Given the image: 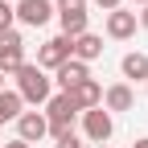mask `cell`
Segmentation results:
<instances>
[{
  "mask_svg": "<svg viewBox=\"0 0 148 148\" xmlns=\"http://www.w3.org/2000/svg\"><path fill=\"white\" fill-rule=\"evenodd\" d=\"M66 95L74 99V107H78V111H90V107H103V86H99L95 78H86V82H78L74 90H66Z\"/></svg>",
  "mask_w": 148,
  "mask_h": 148,
  "instance_id": "obj_10",
  "label": "cell"
},
{
  "mask_svg": "<svg viewBox=\"0 0 148 148\" xmlns=\"http://www.w3.org/2000/svg\"><path fill=\"white\" fill-rule=\"evenodd\" d=\"M0 90H4V74H0Z\"/></svg>",
  "mask_w": 148,
  "mask_h": 148,
  "instance_id": "obj_22",
  "label": "cell"
},
{
  "mask_svg": "<svg viewBox=\"0 0 148 148\" xmlns=\"http://www.w3.org/2000/svg\"><path fill=\"white\" fill-rule=\"evenodd\" d=\"M140 25H144V29H148V4H144V12H140Z\"/></svg>",
  "mask_w": 148,
  "mask_h": 148,
  "instance_id": "obj_20",
  "label": "cell"
},
{
  "mask_svg": "<svg viewBox=\"0 0 148 148\" xmlns=\"http://www.w3.org/2000/svg\"><path fill=\"white\" fill-rule=\"evenodd\" d=\"M70 58H74V62H82V66H86V62H95V58H103V37H99V33H90V29L78 33V37L70 41Z\"/></svg>",
  "mask_w": 148,
  "mask_h": 148,
  "instance_id": "obj_8",
  "label": "cell"
},
{
  "mask_svg": "<svg viewBox=\"0 0 148 148\" xmlns=\"http://www.w3.org/2000/svg\"><path fill=\"white\" fill-rule=\"evenodd\" d=\"M62 62H70V37H49V41L37 49V70H58Z\"/></svg>",
  "mask_w": 148,
  "mask_h": 148,
  "instance_id": "obj_6",
  "label": "cell"
},
{
  "mask_svg": "<svg viewBox=\"0 0 148 148\" xmlns=\"http://www.w3.org/2000/svg\"><path fill=\"white\" fill-rule=\"evenodd\" d=\"M0 148H29L25 140H12V144H0Z\"/></svg>",
  "mask_w": 148,
  "mask_h": 148,
  "instance_id": "obj_19",
  "label": "cell"
},
{
  "mask_svg": "<svg viewBox=\"0 0 148 148\" xmlns=\"http://www.w3.org/2000/svg\"><path fill=\"white\" fill-rule=\"evenodd\" d=\"M95 4H99V8H107V12H115V8H119V0H95Z\"/></svg>",
  "mask_w": 148,
  "mask_h": 148,
  "instance_id": "obj_18",
  "label": "cell"
},
{
  "mask_svg": "<svg viewBox=\"0 0 148 148\" xmlns=\"http://www.w3.org/2000/svg\"><path fill=\"white\" fill-rule=\"evenodd\" d=\"M86 78H90L86 66H82V62H74V58H70V62H62L58 70H53V82L62 86V95H66V90H74L78 82H86Z\"/></svg>",
  "mask_w": 148,
  "mask_h": 148,
  "instance_id": "obj_11",
  "label": "cell"
},
{
  "mask_svg": "<svg viewBox=\"0 0 148 148\" xmlns=\"http://www.w3.org/2000/svg\"><path fill=\"white\" fill-rule=\"evenodd\" d=\"M49 90H53V82L33 62H25L16 70V95H21V103H49Z\"/></svg>",
  "mask_w": 148,
  "mask_h": 148,
  "instance_id": "obj_1",
  "label": "cell"
},
{
  "mask_svg": "<svg viewBox=\"0 0 148 148\" xmlns=\"http://www.w3.org/2000/svg\"><path fill=\"white\" fill-rule=\"evenodd\" d=\"M12 21H16L12 4H8V0H0V33H8V29H12Z\"/></svg>",
  "mask_w": 148,
  "mask_h": 148,
  "instance_id": "obj_16",
  "label": "cell"
},
{
  "mask_svg": "<svg viewBox=\"0 0 148 148\" xmlns=\"http://www.w3.org/2000/svg\"><path fill=\"white\" fill-rule=\"evenodd\" d=\"M53 12L62 21V37H78L86 33V0H53Z\"/></svg>",
  "mask_w": 148,
  "mask_h": 148,
  "instance_id": "obj_3",
  "label": "cell"
},
{
  "mask_svg": "<svg viewBox=\"0 0 148 148\" xmlns=\"http://www.w3.org/2000/svg\"><path fill=\"white\" fill-rule=\"evenodd\" d=\"M136 4H148V0H136Z\"/></svg>",
  "mask_w": 148,
  "mask_h": 148,
  "instance_id": "obj_23",
  "label": "cell"
},
{
  "mask_svg": "<svg viewBox=\"0 0 148 148\" xmlns=\"http://www.w3.org/2000/svg\"><path fill=\"white\" fill-rule=\"evenodd\" d=\"M25 66V37L8 29V33H0V74H16Z\"/></svg>",
  "mask_w": 148,
  "mask_h": 148,
  "instance_id": "obj_4",
  "label": "cell"
},
{
  "mask_svg": "<svg viewBox=\"0 0 148 148\" xmlns=\"http://www.w3.org/2000/svg\"><path fill=\"white\" fill-rule=\"evenodd\" d=\"M119 70H123V78H132V82H144V78H148V53H140V49L123 53Z\"/></svg>",
  "mask_w": 148,
  "mask_h": 148,
  "instance_id": "obj_14",
  "label": "cell"
},
{
  "mask_svg": "<svg viewBox=\"0 0 148 148\" xmlns=\"http://www.w3.org/2000/svg\"><path fill=\"white\" fill-rule=\"evenodd\" d=\"M82 132H86V140H90V144H107V140H111V132H115V119H111V111H103V107L82 111Z\"/></svg>",
  "mask_w": 148,
  "mask_h": 148,
  "instance_id": "obj_5",
  "label": "cell"
},
{
  "mask_svg": "<svg viewBox=\"0 0 148 148\" xmlns=\"http://www.w3.org/2000/svg\"><path fill=\"white\" fill-rule=\"evenodd\" d=\"M132 148H148V136H140V140H136V144H132Z\"/></svg>",
  "mask_w": 148,
  "mask_h": 148,
  "instance_id": "obj_21",
  "label": "cell"
},
{
  "mask_svg": "<svg viewBox=\"0 0 148 148\" xmlns=\"http://www.w3.org/2000/svg\"><path fill=\"white\" fill-rule=\"evenodd\" d=\"M21 95H16V90H0V123H8V119H16L21 115Z\"/></svg>",
  "mask_w": 148,
  "mask_h": 148,
  "instance_id": "obj_15",
  "label": "cell"
},
{
  "mask_svg": "<svg viewBox=\"0 0 148 148\" xmlns=\"http://www.w3.org/2000/svg\"><path fill=\"white\" fill-rule=\"evenodd\" d=\"M103 111H132V103H136V95H132V86L127 82H115V86H107L103 90Z\"/></svg>",
  "mask_w": 148,
  "mask_h": 148,
  "instance_id": "obj_13",
  "label": "cell"
},
{
  "mask_svg": "<svg viewBox=\"0 0 148 148\" xmlns=\"http://www.w3.org/2000/svg\"><path fill=\"white\" fill-rule=\"evenodd\" d=\"M74 115H78V107H74V99L70 95H49V103H45V123H49V136L53 140H62L66 132H74Z\"/></svg>",
  "mask_w": 148,
  "mask_h": 148,
  "instance_id": "obj_2",
  "label": "cell"
},
{
  "mask_svg": "<svg viewBox=\"0 0 148 148\" xmlns=\"http://www.w3.org/2000/svg\"><path fill=\"white\" fill-rule=\"evenodd\" d=\"M41 136H49L45 115H41V111H21V115H16V140L33 144V140H41Z\"/></svg>",
  "mask_w": 148,
  "mask_h": 148,
  "instance_id": "obj_9",
  "label": "cell"
},
{
  "mask_svg": "<svg viewBox=\"0 0 148 148\" xmlns=\"http://www.w3.org/2000/svg\"><path fill=\"white\" fill-rule=\"evenodd\" d=\"M144 86H148V78H144Z\"/></svg>",
  "mask_w": 148,
  "mask_h": 148,
  "instance_id": "obj_24",
  "label": "cell"
},
{
  "mask_svg": "<svg viewBox=\"0 0 148 148\" xmlns=\"http://www.w3.org/2000/svg\"><path fill=\"white\" fill-rule=\"evenodd\" d=\"M53 148H82V140H78V136H74V132H66V136H62L58 144H53Z\"/></svg>",
  "mask_w": 148,
  "mask_h": 148,
  "instance_id": "obj_17",
  "label": "cell"
},
{
  "mask_svg": "<svg viewBox=\"0 0 148 148\" xmlns=\"http://www.w3.org/2000/svg\"><path fill=\"white\" fill-rule=\"evenodd\" d=\"M132 33H136V12H123V8L107 12V37H115V41H127Z\"/></svg>",
  "mask_w": 148,
  "mask_h": 148,
  "instance_id": "obj_12",
  "label": "cell"
},
{
  "mask_svg": "<svg viewBox=\"0 0 148 148\" xmlns=\"http://www.w3.org/2000/svg\"><path fill=\"white\" fill-rule=\"evenodd\" d=\"M12 12H16V21H21V25L41 29L49 16H53V0H21V4H16Z\"/></svg>",
  "mask_w": 148,
  "mask_h": 148,
  "instance_id": "obj_7",
  "label": "cell"
}]
</instances>
